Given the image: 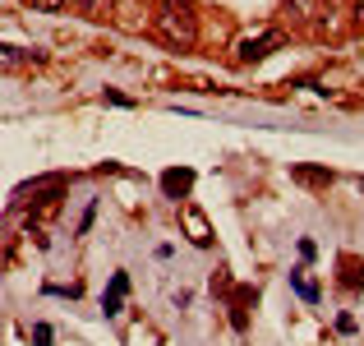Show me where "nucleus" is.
I'll return each mask as SVG.
<instances>
[{
	"instance_id": "f257e3e1",
	"label": "nucleus",
	"mask_w": 364,
	"mask_h": 346,
	"mask_svg": "<svg viewBox=\"0 0 364 346\" xmlns=\"http://www.w3.org/2000/svg\"><path fill=\"white\" fill-rule=\"evenodd\" d=\"M148 23H153L171 46H180V51H189V46L199 42V19H194V5H189V0H157Z\"/></svg>"
},
{
	"instance_id": "7ed1b4c3",
	"label": "nucleus",
	"mask_w": 364,
	"mask_h": 346,
	"mask_svg": "<svg viewBox=\"0 0 364 346\" xmlns=\"http://www.w3.org/2000/svg\"><path fill=\"white\" fill-rule=\"evenodd\" d=\"M180 222H185V231H189V245H199V249L212 245V226H208V217H203L194 203H185V208H180Z\"/></svg>"
},
{
	"instance_id": "39448f33",
	"label": "nucleus",
	"mask_w": 364,
	"mask_h": 346,
	"mask_svg": "<svg viewBox=\"0 0 364 346\" xmlns=\"http://www.w3.org/2000/svg\"><path fill=\"white\" fill-rule=\"evenodd\" d=\"M162 190H166V199H189V190H194V171L189 167L162 171Z\"/></svg>"
},
{
	"instance_id": "dca6fc26",
	"label": "nucleus",
	"mask_w": 364,
	"mask_h": 346,
	"mask_svg": "<svg viewBox=\"0 0 364 346\" xmlns=\"http://www.w3.org/2000/svg\"><path fill=\"white\" fill-rule=\"evenodd\" d=\"M337 333H342V337L355 333V319H351V314H342V319H337Z\"/></svg>"
},
{
	"instance_id": "f8f14e48",
	"label": "nucleus",
	"mask_w": 364,
	"mask_h": 346,
	"mask_svg": "<svg viewBox=\"0 0 364 346\" xmlns=\"http://www.w3.org/2000/svg\"><path fill=\"white\" fill-rule=\"evenodd\" d=\"M92 217H97V203H88V208H83V217H78V235H88Z\"/></svg>"
},
{
	"instance_id": "f3484780",
	"label": "nucleus",
	"mask_w": 364,
	"mask_h": 346,
	"mask_svg": "<svg viewBox=\"0 0 364 346\" xmlns=\"http://www.w3.org/2000/svg\"><path fill=\"white\" fill-rule=\"evenodd\" d=\"M355 19H360V23H364V0H355Z\"/></svg>"
},
{
	"instance_id": "9d476101",
	"label": "nucleus",
	"mask_w": 364,
	"mask_h": 346,
	"mask_svg": "<svg viewBox=\"0 0 364 346\" xmlns=\"http://www.w3.org/2000/svg\"><path fill=\"white\" fill-rule=\"evenodd\" d=\"M295 180H304V185H328L332 171H314V167H295Z\"/></svg>"
},
{
	"instance_id": "2eb2a0df",
	"label": "nucleus",
	"mask_w": 364,
	"mask_h": 346,
	"mask_svg": "<svg viewBox=\"0 0 364 346\" xmlns=\"http://www.w3.org/2000/svg\"><path fill=\"white\" fill-rule=\"evenodd\" d=\"M106 102L111 106H134V97H125V92H115V88H106Z\"/></svg>"
},
{
	"instance_id": "423d86ee",
	"label": "nucleus",
	"mask_w": 364,
	"mask_h": 346,
	"mask_svg": "<svg viewBox=\"0 0 364 346\" xmlns=\"http://www.w3.org/2000/svg\"><path fill=\"white\" fill-rule=\"evenodd\" d=\"M125 291H130V272H115L106 296H102V314H106V319H115V314L125 310Z\"/></svg>"
},
{
	"instance_id": "6e6552de",
	"label": "nucleus",
	"mask_w": 364,
	"mask_h": 346,
	"mask_svg": "<svg viewBox=\"0 0 364 346\" xmlns=\"http://www.w3.org/2000/svg\"><path fill=\"white\" fill-rule=\"evenodd\" d=\"M290 291H295V296H300L304 305H318V300H323L318 282H309V277H304V268H295V272H290Z\"/></svg>"
},
{
	"instance_id": "9b49d317",
	"label": "nucleus",
	"mask_w": 364,
	"mask_h": 346,
	"mask_svg": "<svg viewBox=\"0 0 364 346\" xmlns=\"http://www.w3.org/2000/svg\"><path fill=\"white\" fill-rule=\"evenodd\" d=\"M33 346H51V324H33Z\"/></svg>"
},
{
	"instance_id": "4468645a",
	"label": "nucleus",
	"mask_w": 364,
	"mask_h": 346,
	"mask_svg": "<svg viewBox=\"0 0 364 346\" xmlns=\"http://www.w3.org/2000/svg\"><path fill=\"white\" fill-rule=\"evenodd\" d=\"M33 5H37V10H65V5H74V0H33Z\"/></svg>"
},
{
	"instance_id": "0eeeda50",
	"label": "nucleus",
	"mask_w": 364,
	"mask_h": 346,
	"mask_svg": "<svg viewBox=\"0 0 364 346\" xmlns=\"http://www.w3.org/2000/svg\"><path fill=\"white\" fill-rule=\"evenodd\" d=\"M74 10L83 14V19H115L120 0H74Z\"/></svg>"
},
{
	"instance_id": "1a4fd4ad",
	"label": "nucleus",
	"mask_w": 364,
	"mask_h": 346,
	"mask_svg": "<svg viewBox=\"0 0 364 346\" xmlns=\"http://www.w3.org/2000/svg\"><path fill=\"white\" fill-rule=\"evenodd\" d=\"M342 286L346 291H360L364 286V268H360V258H351V254L342 258Z\"/></svg>"
},
{
	"instance_id": "ddd939ff",
	"label": "nucleus",
	"mask_w": 364,
	"mask_h": 346,
	"mask_svg": "<svg viewBox=\"0 0 364 346\" xmlns=\"http://www.w3.org/2000/svg\"><path fill=\"white\" fill-rule=\"evenodd\" d=\"M78 291H83V286H78V282H69V286H46V296H69V300H74Z\"/></svg>"
},
{
	"instance_id": "20e7f679",
	"label": "nucleus",
	"mask_w": 364,
	"mask_h": 346,
	"mask_svg": "<svg viewBox=\"0 0 364 346\" xmlns=\"http://www.w3.org/2000/svg\"><path fill=\"white\" fill-rule=\"evenodd\" d=\"M28 65H42V51H33V46H10V42H0V69H28Z\"/></svg>"
},
{
	"instance_id": "f03ea898",
	"label": "nucleus",
	"mask_w": 364,
	"mask_h": 346,
	"mask_svg": "<svg viewBox=\"0 0 364 346\" xmlns=\"http://www.w3.org/2000/svg\"><path fill=\"white\" fill-rule=\"evenodd\" d=\"M276 46H281V28H263V33L240 37V46H235V60H240V65H254V60H267Z\"/></svg>"
}]
</instances>
